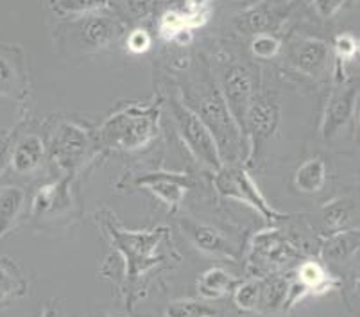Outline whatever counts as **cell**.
<instances>
[{"label":"cell","mask_w":360,"mask_h":317,"mask_svg":"<svg viewBox=\"0 0 360 317\" xmlns=\"http://www.w3.org/2000/svg\"><path fill=\"white\" fill-rule=\"evenodd\" d=\"M253 254L257 260H251L255 264H260L265 267H278L287 264L292 258V250L281 240L276 230L264 231L253 242Z\"/></svg>","instance_id":"obj_15"},{"label":"cell","mask_w":360,"mask_h":317,"mask_svg":"<svg viewBox=\"0 0 360 317\" xmlns=\"http://www.w3.org/2000/svg\"><path fill=\"white\" fill-rule=\"evenodd\" d=\"M214 186L221 198L244 202L267 222L281 221L287 217V214H281L276 208L271 207V202H267L265 195L262 194L255 179L244 167L235 165V163H222L217 171H214Z\"/></svg>","instance_id":"obj_4"},{"label":"cell","mask_w":360,"mask_h":317,"mask_svg":"<svg viewBox=\"0 0 360 317\" xmlns=\"http://www.w3.org/2000/svg\"><path fill=\"white\" fill-rule=\"evenodd\" d=\"M210 129L215 143H217L219 155H221L222 163L238 162L244 155L245 140L242 135L240 127L231 117L230 110L226 106L222 93L219 90H210L206 96L199 99V108H192Z\"/></svg>","instance_id":"obj_3"},{"label":"cell","mask_w":360,"mask_h":317,"mask_svg":"<svg viewBox=\"0 0 360 317\" xmlns=\"http://www.w3.org/2000/svg\"><path fill=\"white\" fill-rule=\"evenodd\" d=\"M101 317H124V316H101Z\"/></svg>","instance_id":"obj_36"},{"label":"cell","mask_w":360,"mask_h":317,"mask_svg":"<svg viewBox=\"0 0 360 317\" xmlns=\"http://www.w3.org/2000/svg\"><path fill=\"white\" fill-rule=\"evenodd\" d=\"M360 233L355 228H346V230L333 231L321 246V258L325 262L339 264L348 258L355 257L359 251Z\"/></svg>","instance_id":"obj_16"},{"label":"cell","mask_w":360,"mask_h":317,"mask_svg":"<svg viewBox=\"0 0 360 317\" xmlns=\"http://www.w3.org/2000/svg\"><path fill=\"white\" fill-rule=\"evenodd\" d=\"M355 215H356V208H355V202H353L352 199L333 201L323 208V219H325L326 226L332 230V233L333 231L346 230L349 222L355 219Z\"/></svg>","instance_id":"obj_26"},{"label":"cell","mask_w":360,"mask_h":317,"mask_svg":"<svg viewBox=\"0 0 360 317\" xmlns=\"http://www.w3.org/2000/svg\"><path fill=\"white\" fill-rule=\"evenodd\" d=\"M222 99L230 110L231 117L240 127L244 129V119L248 113L251 101H253V81H251L250 70L242 65H230L226 68L222 76ZM244 135V133H242ZM245 140V138H244Z\"/></svg>","instance_id":"obj_9"},{"label":"cell","mask_w":360,"mask_h":317,"mask_svg":"<svg viewBox=\"0 0 360 317\" xmlns=\"http://www.w3.org/2000/svg\"><path fill=\"white\" fill-rule=\"evenodd\" d=\"M191 24L186 18V13L181 11H167L160 22V34L165 40H176L183 32H191Z\"/></svg>","instance_id":"obj_28"},{"label":"cell","mask_w":360,"mask_h":317,"mask_svg":"<svg viewBox=\"0 0 360 317\" xmlns=\"http://www.w3.org/2000/svg\"><path fill=\"white\" fill-rule=\"evenodd\" d=\"M280 106L269 97H253L244 119L245 163H251L260 156L267 142L273 138L280 126Z\"/></svg>","instance_id":"obj_7"},{"label":"cell","mask_w":360,"mask_h":317,"mask_svg":"<svg viewBox=\"0 0 360 317\" xmlns=\"http://www.w3.org/2000/svg\"><path fill=\"white\" fill-rule=\"evenodd\" d=\"M40 317H61V313H60V310H58V306L51 302L44 306Z\"/></svg>","instance_id":"obj_35"},{"label":"cell","mask_w":360,"mask_h":317,"mask_svg":"<svg viewBox=\"0 0 360 317\" xmlns=\"http://www.w3.org/2000/svg\"><path fill=\"white\" fill-rule=\"evenodd\" d=\"M251 52L262 60H271L280 52V41L271 34H258L251 41Z\"/></svg>","instance_id":"obj_30"},{"label":"cell","mask_w":360,"mask_h":317,"mask_svg":"<svg viewBox=\"0 0 360 317\" xmlns=\"http://www.w3.org/2000/svg\"><path fill=\"white\" fill-rule=\"evenodd\" d=\"M54 9L61 15H81L104 8L108 0H52Z\"/></svg>","instance_id":"obj_29"},{"label":"cell","mask_w":360,"mask_h":317,"mask_svg":"<svg viewBox=\"0 0 360 317\" xmlns=\"http://www.w3.org/2000/svg\"><path fill=\"white\" fill-rule=\"evenodd\" d=\"M25 91V74L22 61L16 60L13 51L0 47V96L22 99Z\"/></svg>","instance_id":"obj_17"},{"label":"cell","mask_w":360,"mask_h":317,"mask_svg":"<svg viewBox=\"0 0 360 317\" xmlns=\"http://www.w3.org/2000/svg\"><path fill=\"white\" fill-rule=\"evenodd\" d=\"M330 60V47L321 40L301 41L294 54L296 67L307 76H317Z\"/></svg>","instance_id":"obj_21"},{"label":"cell","mask_w":360,"mask_h":317,"mask_svg":"<svg viewBox=\"0 0 360 317\" xmlns=\"http://www.w3.org/2000/svg\"><path fill=\"white\" fill-rule=\"evenodd\" d=\"M72 208L70 176L40 186L31 201V215L34 219L61 217Z\"/></svg>","instance_id":"obj_12"},{"label":"cell","mask_w":360,"mask_h":317,"mask_svg":"<svg viewBox=\"0 0 360 317\" xmlns=\"http://www.w3.org/2000/svg\"><path fill=\"white\" fill-rule=\"evenodd\" d=\"M356 99H359V88L355 84L345 88L340 86L332 91V96L326 101L323 120H321V136L323 138H335L348 126L356 110Z\"/></svg>","instance_id":"obj_11"},{"label":"cell","mask_w":360,"mask_h":317,"mask_svg":"<svg viewBox=\"0 0 360 317\" xmlns=\"http://www.w3.org/2000/svg\"><path fill=\"white\" fill-rule=\"evenodd\" d=\"M333 48H335L337 61L345 63V61H352L355 58V54L359 52V41L352 34H339L335 38Z\"/></svg>","instance_id":"obj_31"},{"label":"cell","mask_w":360,"mask_h":317,"mask_svg":"<svg viewBox=\"0 0 360 317\" xmlns=\"http://www.w3.org/2000/svg\"><path fill=\"white\" fill-rule=\"evenodd\" d=\"M25 292H27V285L20 273H16L13 264L0 260V305L22 297Z\"/></svg>","instance_id":"obj_25"},{"label":"cell","mask_w":360,"mask_h":317,"mask_svg":"<svg viewBox=\"0 0 360 317\" xmlns=\"http://www.w3.org/2000/svg\"><path fill=\"white\" fill-rule=\"evenodd\" d=\"M11 149H13L11 133L4 131V129H0V174L6 171V167H9Z\"/></svg>","instance_id":"obj_33"},{"label":"cell","mask_w":360,"mask_h":317,"mask_svg":"<svg viewBox=\"0 0 360 317\" xmlns=\"http://www.w3.org/2000/svg\"><path fill=\"white\" fill-rule=\"evenodd\" d=\"M217 310L198 299H176L169 303L165 317H215Z\"/></svg>","instance_id":"obj_27"},{"label":"cell","mask_w":360,"mask_h":317,"mask_svg":"<svg viewBox=\"0 0 360 317\" xmlns=\"http://www.w3.org/2000/svg\"><path fill=\"white\" fill-rule=\"evenodd\" d=\"M91 145L94 140L83 126L63 120L54 129L47 156L65 176H72L88 158Z\"/></svg>","instance_id":"obj_6"},{"label":"cell","mask_w":360,"mask_h":317,"mask_svg":"<svg viewBox=\"0 0 360 317\" xmlns=\"http://www.w3.org/2000/svg\"><path fill=\"white\" fill-rule=\"evenodd\" d=\"M24 207L25 192L20 186H2L0 188V238L15 226Z\"/></svg>","instance_id":"obj_22"},{"label":"cell","mask_w":360,"mask_h":317,"mask_svg":"<svg viewBox=\"0 0 360 317\" xmlns=\"http://www.w3.org/2000/svg\"><path fill=\"white\" fill-rule=\"evenodd\" d=\"M238 282H240L238 278L222 267H210L198 278V290L202 299L212 302V299H221L231 294Z\"/></svg>","instance_id":"obj_20"},{"label":"cell","mask_w":360,"mask_h":317,"mask_svg":"<svg viewBox=\"0 0 360 317\" xmlns=\"http://www.w3.org/2000/svg\"><path fill=\"white\" fill-rule=\"evenodd\" d=\"M160 106L131 104L108 117L96 133V145L103 151H140L158 136Z\"/></svg>","instance_id":"obj_2"},{"label":"cell","mask_w":360,"mask_h":317,"mask_svg":"<svg viewBox=\"0 0 360 317\" xmlns=\"http://www.w3.org/2000/svg\"><path fill=\"white\" fill-rule=\"evenodd\" d=\"M179 226H181L183 235L191 240L195 250L212 254V257L228 258L230 262H237L238 260L237 247L210 224L191 217H183L179 221Z\"/></svg>","instance_id":"obj_10"},{"label":"cell","mask_w":360,"mask_h":317,"mask_svg":"<svg viewBox=\"0 0 360 317\" xmlns=\"http://www.w3.org/2000/svg\"><path fill=\"white\" fill-rule=\"evenodd\" d=\"M262 283H264V278L253 276L248 278L244 282H238L235 285V289L231 290V297H233V303L240 312H257L258 303H260V294H262Z\"/></svg>","instance_id":"obj_24"},{"label":"cell","mask_w":360,"mask_h":317,"mask_svg":"<svg viewBox=\"0 0 360 317\" xmlns=\"http://www.w3.org/2000/svg\"><path fill=\"white\" fill-rule=\"evenodd\" d=\"M326 179H328V169L321 156L309 158L294 172V186L301 194H319L325 188Z\"/></svg>","instance_id":"obj_18"},{"label":"cell","mask_w":360,"mask_h":317,"mask_svg":"<svg viewBox=\"0 0 360 317\" xmlns=\"http://www.w3.org/2000/svg\"><path fill=\"white\" fill-rule=\"evenodd\" d=\"M345 2L346 0H314V8L321 18H332L345 6Z\"/></svg>","instance_id":"obj_34"},{"label":"cell","mask_w":360,"mask_h":317,"mask_svg":"<svg viewBox=\"0 0 360 317\" xmlns=\"http://www.w3.org/2000/svg\"><path fill=\"white\" fill-rule=\"evenodd\" d=\"M169 106L179 136L188 147V151L194 155L198 162L208 167L212 172L217 171L222 165L221 155H219L217 143H215L210 129L206 127L201 117L188 104L179 103V101H170Z\"/></svg>","instance_id":"obj_5"},{"label":"cell","mask_w":360,"mask_h":317,"mask_svg":"<svg viewBox=\"0 0 360 317\" xmlns=\"http://www.w3.org/2000/svg\"><path fill=\"white\" fill-rule=\"evenodd\" d=\"M150 47V36L146 29H135L127 36V51L133 54H143Z\"/></svg>","instance_id":"obj_32"},{"label":"cell","mask_w":360,"mask_h":317,"mask_svg":"<svg viewBox=\"0 0 360 317\" xmlns=\"http://www.w3.org/2000/svg\"><path fill=\"white\" fill-rule=\"evenodd\" d=\"M122 32V25L106 15L88 16L81 24V34L83 40L91 47H104L110 41L117 40Z\"/></svg>","instance_id":"obj_19"},{"label":"cell","mask_w":360,"mask_h":317,"mask_svg":"<svg viewBox=\"0 0 360 317\" xmlns=\"http://www.w3.org/2000/svg\"><path fill=\"white\" fill-rule=\"evenodd\" d=\"M292 283L303 292V296L328 292L339 285V282L325 269V266L316 260H305L300 264Z\"/></svg>","instance_id":"obj_14"},{"label":"cell","mask_w":360,"mask_h":317,"mask_svg":"<svg viewBox=\"0 0 360 317\" xmlns=\"http://www.w3.org/2000/svg\"><path fill=\"white\" fill-rule=\"evenodd\" d=\"M103 230L110 237L111 246L119 251L124 262V278H126L127 294L135 290L139 282L153 269L165 264L167 254L163 253L165 244H169V230L163 226L155 230H124L111 215L103 217Z\"/></svg>","instance_id":"obj_1"},{"label":"cell","mask_w":360,"mask_h":317,"mask_svg":"<svg viewBox=\"0 0 360 317\" xmlns=\"http://www.w3.org/2000/svg\"><path fill=\"white\" fill-rule=\"evenodd\" d=\"M133 186L143 188L158 198L160 201L169 208L170 212H176L181 207L186 192L194 186V179L186 172H169V171H155L143 172L133 179Z\"/></svg>","instance_id":"obj_8"},{"label":"cell","mask_w":360,"mask_h":317,"mask_svg":"<svg viewBox=\"0 0 360 317\" xmlns=\"http://www.w3.org/2000/svg\"><path fill=\"white\" fill-rule=\"evenodd\" d=\"M287 294H289V278H264L260 303H258L257 312L267 316V313H276L283 310L287 302Z\"/></svg>","instance_id":"obj_23"},{"label":"cell","mask_w":360,"mask_h":317,"mask_svg":"<svg viewBox=\"0 0 360 317\" xmlns=\"http://www.w3.org/2000/svg\"><path fill=\"white\" fill-rule=\"evenodd\" d=\"M47 158V143L36 133H25L13 142L9 167L18 176L34 174Z\"/></svg>","instance_id":"obj_13"}]
</instances>
